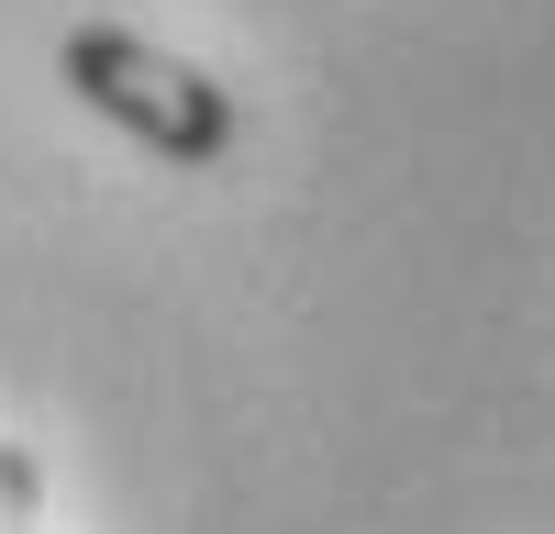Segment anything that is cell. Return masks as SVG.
Returning a JSON list of instances; mask_svg holds the SVG:
<instances>
[{
  "label": "cell",
  "instance_id": "1",
  "mask_svg": "<svg viewBox=\"0 0 555 534\" xmlns=\"http://www.w3.org/2000/svg\"><path fill=\"white\" fill-rule=\"evenodd\" d=\"M56 67H67L78 101L112 134H133L145 156H167V167H222L234 156V89L201 78L190 56H167V44L122 34V23H78L56 44Z\"/></svg>",
  "mask_w": 555,
  "mask_h": 534
},
{
  "label": "cell",
  "instance_id": "2",
  "mask_svg": "<svg viewBox=\"0 0 555 534\" xmlns=\"http://www.w3.org/2000/svg\"><path fill=\"white\" fill-rule=\"evenodd\" d=\"M0 534H44V457L0 434Z\"/></svg>",
  "mask_w": 555,
  "mask_h": 534
}]
</instances>
